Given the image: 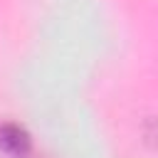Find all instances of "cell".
<instances>
[{"mask_svg":"<svg viewBox=\"0 0 158 158\" xmlns=\"http://www.w3.org/2000/svg\"><path fill=\"white\" fill-rule=\"evenodd\" d=\"M0 151L10 158H27L32 151V138L25 131V126L15 121L0 123Z\"/></svg>","mask_w":158,"mask_h":158,"instance_id":"6da1fadb","label":"cell"}]
</instances>
